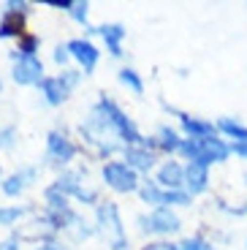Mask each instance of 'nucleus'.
I'll list each match as a JSON object with an SVG mask.
<instances>
[{
  "instance_id": "39448f33",
  "label": "nucleus",
  "mask_w": 247,
  "mask_h": 250,
  "mask_svg": "<svg viewBox=\"0 0 247 250\" xmlns=\"http://www.w3.org/2000/svg\"><path fill=\"white\" fill-rule=\"evenodd\" d=\"M17 57V65H14V82L19 84H41L46 76H43V65L36 55H19L14 52Z\"/></svg>"
},
{
  "instance_id": "7ed1b4c3",
  "label": "nucleus",
  "mask_w": 247,
  "mask_h": 250,
  "mask_svg": "<svg viewBox=\"0 0 247 250\" xmlns=\"http://www.w3.org/2000/svg\"><path fill=\"white\" fill-rule=\"evenodd\" d=\"M98 226H101V231H103L106 242L111 245V250H125L128 248L123 223H120V212H117L114 204H103L98 209Z\"/></svg>"
},
{
  "instance_id": "473e14b6",
  "label": "nucleus",
  "mask_w": 247,
  "mask_h": 250,
  "mask_svg": "<svg viewBox=\"0 0 247 250\" xmlns=\"http://www.w3.org/2000/svg\"><path fill=\"white\" fill-rule=\"evenodd\" d=\"M0 87H3V84H0Z\"/></svg>"
},
{
  "instance_id": "a211bd4d",
  "label": "nucleus",
  "mask_w": 247,
  "mask_h": 250,
  "mask_svg": "<svg viewBox=\"0 0 247 250\" xmlns=\"http://www.w3.org/2000/svg\"><path fill=\"white\" fill-rule=\"evenodd\" d=\"M217 128H220L223 133H228L231 139H236V144H247V128L239 123H234V120H226L223 117L220 123H217Z\"/></svg>"
},
{
  "instance_id": "f3484780",
  "label": "nucleus",
  "mask_w": 247,
  "mask_h": 250,
  "mask_svg": "<svg viewBox=\"0 0 247 250\" xmlns=\"http://www.w3.org/2000/svg\"><path fill=\"white\" fill-rule=\"evenodd\" d=\"M182 125H185V131L190 133V139H201V136H212L215 133V125L212 123H201V120H193L187 114H182Z\"/></svg>"
},
{
  "instance_id": "c756f323",
  "label": "nucleus",
  "mask_w": 247,
  "mask_h": 250,
  "mask_svg": "<svg viewBox=\"0 0 247 250\" xmlns=\"http://www.w3.org/2000/svg\"><path fill=\"white\" fill-rule=\"evenodd\" d=\"M234 152H239V155L247 158V144H234Z\"/></svg>"
},
{
  "instance_id": "5701e85b",
  "label": "nucleus",
  "mask_w": 247,
  "mask_h": 250,
  "mask_svg": "<svg viewBox=\"0 0 247 250\" xmlns=\"http://www.w3.org/2000/svg\"><path fill=\"white\" fill-rule=\"evenodd\" d=\"M22 212H25V209H19V207H11V209H0V223H3V226H11L14 220L22 218Z\"/></svg>"
},
{
  "instance_id": "6e6552de",
  "label": "nucleus",
  "mask_w": 247,
  "mask_h": 250,
  "mask_svg": "<svg viewBox=\"0 0 247 250\" xmlns=\"http://www.w3.org/2000/svg\"><path fill=\"white\" fill-rule=\"evenodd\" d=\"M68 55H74L76 60H79L82 65H84V71H87V74H90V71L95 68V62H98V55H101V52L95 49V46L90 44V41H82V38H74V41L68 44Z\"/></svg>"
},
{
  "instance_id": "bb28decb",
  "label": "nucleus",
  "mask_w": 247,
  "mask_h": 250,
  "mask_svg": "<svg viewBox=\"0 0 247 250\" xmlns=\"http://www.w3.org/2000/svg\"><path fill=\"white\" fill-rule=\"evenodd\" d=\"M43 3H46V6H55V8H74V3H71V0H43Z\"/></svg>"
},
{
  "instance_id": "2f4dec72",
  "label": "nucleus",
  "mask_w": 247,
  "mask_h": 250,
  "mask_svg": "<svg viewBox=\"0 0 247 250\" xmlns=\"http://www.w3.org/2000/svg\"><path fill=\"white\" fill-rule=\"evenodd\" d=\"M38 250H60V248H55V245H43V248H38Z\"/></svg>"
},
{
  "instance_id": "9d476101",
  "label": "nucleus",
  "mask_w": 247,
  "mask_h": 250,
  "mask_svg": "<svg viewBox=\"0 0 247 250\" xmlns=\"http://www.w3.org/2000/svg\"><path fill=\"white\" fill-rule=\"evenodd\" d=\"M158 182L168 190H179V188L185 185V169L179 166L177 161H168L161 171H158Z\"/></svg>"
},
{
  "instance_id": "a878e982",
  "label": "nucleus",
  "mask_w": 247,
  "mask_h": 250,
  "mask_svg": "<svg viewBox=\"0 0 247 250\" xmlns=\"http://www.w3.org/2000/svg\"><path fill=\"white\" fill-rule=\"evenodd\" d=\"M71 14H74V17L79 19V22H87V3H74Z\"/></svg>"
},
{
  "instance_id": "b1692460",
  "label": "nucleus",
  "mask_w": 247,
  "mask_h": 250,
  "mask_svg": "<svg viewBox=\"0 0 247 250\" xmlns=\"http://www.w3.org/2000/svg\"><path fill=\"white\" fill-rule=\"evenodd\" d=\"M179 250H215V248H212V245L209 242H204V239H185V242H182V245H179Z\"/></svg>"
},
{
  "instance_id": "aec40b11",
  "label": "nucleus",
  "mask_w": 247,
  "mask_h": 250,
  "mask_svg": "<svg viewBox=\"0 0 247 250\" xmlns=\"http://www.w3.org/2000/svg\"><path fill=\"white\" fill-rule=\"evenodd\" d=\"M120 82H123V84H128V87L133 90L136 95H142V93H144V82L139 79V74H136V71H130V68L120 71Z\"/></svg>"
},
{
  "instance_id": "4468645a",
  "label": "nucleus",
  "mask_w": 247,
  "mask_h": 250,
  "mask_svg": "<svg viewBox=\"0 0 247 250\" xmlns=\"http://www.w3.org/2000/svg\"><path fill=\"white\" fill-rule=\"evenodd\" d=\"M41 90L43 95H46V101H49L52 106H57V104H62V101L68 98V84L62 79H52V76H46V79L41 82Z\"/></svg>"
},
{
  "instance_id": "cd10ccee",
  "label": "nucleus",
  "mask_w": 247,
  "mask_h": 250,
  "mask_svg": "<svg viewBox=\"0 0 247 250\" xmlns=\"http://www.w3.org/2000/svg\"><path fill=\"white\" fill-rule=\"evenodd\" d=\"M11 136H14V131H11V128L0 133V147H11Z\"/></svg>"
},
{
  "instance_id": "c85d7f7f",
  "label": "nucleus",
  "mask_w": 247,
  "mask_h": 250,
  "mask_svg": "<svg viewBox=\"0 0 247 250\" xmlns=\"http://www.w3.org/2000/svg\"><path fill=\"white\" fill-rule=\"evenodd\" d=\"M55 60H57V62H65V60H68V46H57Z\"/></svg>"
},
{
  "instance_id": "ddd939ff",
  "label": "nucleus",
  "mask_w": 247,
  "mask_h": 250,
  "mask_svg": "<svg viewBox=\"0 0 247 250\" xmlns=\"http://www.w3.org/2000/svg\"><path fill=\"white\" fill-rule=\"evenodd\" d=\"M55 188L60 190V193H71V196H76V199H82V201H95V193H93V190H84V188H79V174H65V177H60Z\"/></svg>"
},
{
  "instance_id": "1a4fd4ad",
  "label": "nucleus",
  "mask_w": 247,
  "mask_h": 250,
  "mask_svg": "<svg viewBox=\"0 0 247 250\" xmlns=\"http://www.w3.org/2000/svg\"><path fill=\"white\" fill-rule=\"evenodd\" d=\"M185 182H187V188H190L193 196H196V193H204L206 185H209V171H206L204 163L190 161V166L185 169Z\"/></svg>"
},
{
  "instance_id": "0eeeda50",
  "label": "nucleus",
  "mask_w": 247,
  "mask_h": 250,
  "mask_svg": "<svg viewBox=\"0 0 247 250\" xmlns=\"http://www.w3.org/2000/svg\"><path fill=\"white\" fill-rule=\"evenodd\" d=\"M142 223L147 226L149 231H155V234H174V231H179V218L171 212V209H166V207L155 209L149 218H142Z\"/></svg>"
},
{
  "instance_id": "7c9ffc66",
  "label": "nucleus",
  "mask_w": 247,
  "mask_h": 250,
  "mask_svg": "<svg viewBox=\"0 0 247 250\" xmlns=\"http://www.w3.org/2000/svg\"><path fill=\"white\" fill-rule=\"evenodd\" d=\"M0 250H17V248H14V242H3V245H0Z\"/></svg>"
},
{
  "instance_id": "20e7f679",
  "label": "nucleus",
  "mask_w": 247,
  "mask_h": 250,
  "mask_svg": "<svg viewBox=\"0 0 247 250\" xmlns=\"http://www.w3.org/2000/svg\"><path fill=\"white\" fill-rule=\"evenodd\" d=\"M103 180L109 182L114 190H120V193H130V190L139 188L136 171L130 169L128 163H106L103 166Z\"/></svg>"
},
{
  "instance_id": "4be33fe9",
  "label": "nucleus",
  "mask_w": 247,
  "mask_h": 250,
  "mask_svg": "<svg viewBox=\"0 0 247 250\" xmlns=\"http://www.w3.org/2000/svg\"><path fill=\"white\" fill-rule=\"evenodd\" d=\"M163 193H166V190H161L155 182H147V185L142 188V199L147 201V204H163Z\"/></svg>"
},
{
  "instance_id": "9b49d317",
  "label": "nucleus",
  "mask_w": 247,
  "mask_h": 250,
  "mask_svg": "<svg viewBox=\"0 0 247 250\" xmlns=\"http://www.w3.org/2000/svg\"><path fill=\"white\" fill-rule=\"evenodd\" d=\"M25 33V14L8 8L0 19V38H11V36H22Z\"/></svg>"
},
{
  "instance_id": "423d86ee",
  "label": "nucleus",
  "mask_w": 247,
  "mask_h": 250,
  "mask_svg": "<svg viewBox=\"0 0 247 250\" xmlns=\"http://www.w3.org/2000/svg\"><path fill=\"white\" fill-rule=\"evenodd\" d=\"M46 204H49V212H46V220H49L55 229H62L65 223L74 220V212L68 209V201H65V193H60L57 188H49L46 190Z\"/></svg>"
},
{
  "instance_id": "393cba45",
  "label": "nucleus",
  "mask_w": 247,
  "mask_h": 250,
  "mask_svg": "<svg viewBox=\"0 0 247 250\" xmlns=\"http://www.w3.org/2000/svg\"><path fill=\"white\" fill-rule=\"evenodd\" d=\"M36 46H38V38L36 36H25L22 44H19V55H36Z\"/></svg>"
},
{
  "instance_id": "2eb2a0df",
  "label": "nucleus",
  "mask_w": 247,
  "mask_h": 250,
  "mask_svg": "<svg viewBox=\"0 0 247 250\" xmlns=\"http://www.w3.org/2000/svg\"><path fill=\"white\" fill-rule=\"evenodd\" d=\"M98 33L103 36V41H106V46H109L111 55L114 57L123 55V46H120V41L125 38V27L123 25H103V27H98Z\"/></svg>"
},
{
  "instance_id": "f257e3e1",
  "label": "nucleus",
  "mask_w": 247,
  "mask_h": 250,
  "mask_svg": "<svg viewBox=\"0 0 247 250\" xmlns=\"http://www.w3.org/2000/svg\"><path fill=\"white\" fill-rule=\"evenodd\" d=\"M190 161L196 163H204V166H209V163H220L228 158V147L220 142V139L215 136H201V139H187V142H182V150Z\"/></svg>"
},
{
  "instance_id": "412c9836",
  "label": "nucleus",
  "mask_w": 247,
  "mask_h": 250,
  "mask_svg": "<svg viewBox=\"0 0 247 250\" xmlns=\"http://www.w3.org/2000/svg\"><path fill=\"white\" fill-rule=\"evenodd\" d=\"M27 174H33V171H27ZM27 174H14V177H8V180L3 182V193H6V196L22 193V188H25V177H27Z\"/></svg>"
},
{
  "instance_id": "6ab92c4d",
  "label": "nucleus",
  "mask_w": 247,
  "mask_h": 250,
  "mask_svg": "<svg viewBox=\"0 0 247 250\" xmlns=\"http://www.w3.org/2000/svg\"><path fill=\"white\" fill-rule=\"evenodd\" d=\"M163 147L166 152H177V150H182V142H179V136L171 131V128H163L161 131V142H158Z\"/></svg>"
},
{
  "instance_id": "dca6fc26",
  "label": "nucleus",
  "mask_w": 247,
  "mask_h": 250,
  "mask_svg": "<svg viewBox=\"0 0 247 250\" xmlns=\"http://www.w3.org/2000/svg\"><path fill=\"white\" fill-rule=\"evenodd\" d=\"M125 161H128V166L133 171L136 169H142V171H149L152 169V155H149L147 150H136V147H128V150H125Z\"/></svg>"
},
{
  "instance_id": "f03ea898",
  "label": "nucleus",
  "mask_w": 247,
  "mask_h": 250,
  "mask_svg": "<svg viewBox=\"0 0 247 250\" xmlns=\"http://www.w3.org/2000/svg\"><path fill=\"white\" fill-rule=\"evenodd\" d=\"M95 112H98L101 117H103L106 128H114V131L120 133V139H125L128 144H147V142L142 139V133L136 131V125H133V123H130V120L125 117L123 112H120L114 101L101 98V104L95 106Z\"/></svg>"
},
{
  "instance_id": "f8f14e48",
  "label": "nucleus",
  "mask_w": 247,
  "mask_h": 250,
  "mask_svg": "<svg viewBox=\"0 0 247 250\" xmlns=\"http://www.w3.org/2000/svg\"><path fill=\"white\" fill-rule=\"evenodd\" d=\"M46 144H49V155L52 158H57V161H71V158L76 155V147L68 142V139L62 136V133H49V139H46Z\"/></svg>"
}]
</instances>
